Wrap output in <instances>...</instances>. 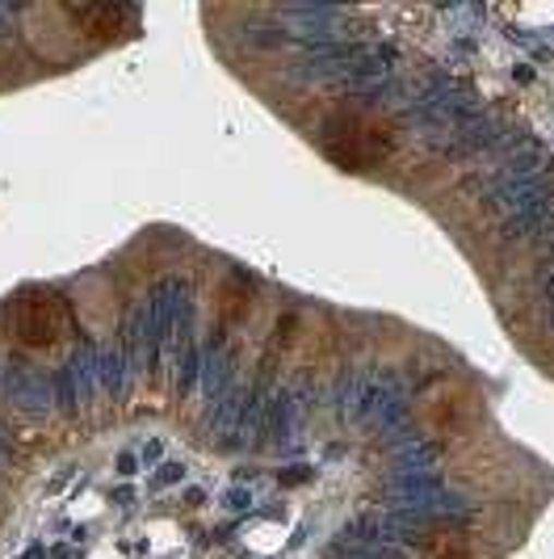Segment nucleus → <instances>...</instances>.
Here are the masks:
<instances>
[{"instance_id": "nucleus-1", "label": "nucleus", "mask_w": 554, "mask_h": 559, "mask_svg": "<svg viewBox=\"0 0 554 559\" xmlns=\"http://www.w3.org/2000/svg\"><path fill=\"white\" fill-rule=\"evenodd\" d=\"M4 324L17 336V345H26V349H56V345H68L76 336V311L51 286H26L13 295V304L4 311Z\"/></svg>"}, {"instance_id": "nucleus-2", "label": "nucleus", "mask_w": 554, "mask_h": 559, "mask_svg": "<svg viewBox=\"0 0 554 559\" xmlns=\"http://www.w3.org/2000/svg\"><path fill=\"white\" fill-rule=\"evenodd\" d=\"M320 147H324V156H328L333 165L349 168V173H361V168L378 165L390 152V131L378 118H370V114L340 110L324 122Z\"/></svg>"}, {"instance_id": "nucleus-3", "label": "nucleus", "mask_w": 554, "mask_h": 559, "mask_svg": "<svg viewBox=\"0 0 554 559\" xmlns=\"http://www.w3.org/2000/svg\"><path fill=\"white\" fill-rule=\"evenodd\" d=\"M68 17L88 26L93 38H113L118 29L135 17V9H122V4H81V9H68Z\"/></svg>"}, {"instance_id": "nucleus-4", "label": "nucleus", "mask_w": 554, "mask_h": 559, "mask_svg": "<svg viewBox=\"0 0 554 559\" xmlns=\"http://www.w3.org/2000/svg\"><path fill=\"white\" fill-rule=\"evenodd\" d=\"M429 559H471V543L454 531L433 534L429 538Z\"/></svg>"}]
</instances>
